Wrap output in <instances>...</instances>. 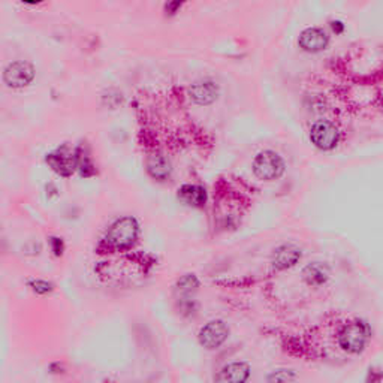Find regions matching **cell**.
I'll use <instances>...</instances> for the list:
<instances>
[{
  "label": "cell",
  "mask_w": 383,
  "mask_h": 383,
  "mask_svg": "<svg viewBox=\"0 0 383 383\" xmlns=\"http://www.w3.org/2000/svg\"><path fill=\"white\" fill-rule=\"evenodd\" d=\"M48 243H50V249L51 251L54 253V256H62L63 255V251H64V243H63V239L59 238V237H51L48 239Z\"/></svg>",
  "instance_id": "d6986e66"
},
{
  "label": "cell",
  "mask_w": 383,
  "mask_h": 383,
  "mask_svg": "<svg viewBox=\"0 0 383 383\" xmlns=\"http://www.w3.org/2000/svg\"><path fill=\"white\" fill-rule=\"evenodd\" d=\"M310 139L321 150H331L338 142V129L328 120H321L313 125L310 130Z\"/></svg>",
  "instance_id": "8992f818"
},
{
  "label": "cell",
  "mask_w": 383,
  "mask_h": 383,
  "mask_svg": "<svg viewBox=\"0 0 383 383\" xmlns=\"http://www.w3.org/2000/svg\"><path fill=\"white\" fill-rule=\"evenodd\" d=\"M253 172L259 180H277L284 172V162L276 151H260L253 160Z\"/></svg>",
  "instance_id": "3957f363"
},
{
  "label": "cell",
  "mask_w": 383,
  "mask_h": 383,
  "mask_svg": "<svg viewBox=\"0 0 383 383\" xmlns=\"http://www.w3.org/2000/svg\"><path fill=\"white\" fill-rule=\"evenodd\" d=\"M251 376V368L247 363H231L218 370L214 383H247Z\"/></svg>",
  "instance_id": "ba28073f"
},
{
  "label": "cell",
  "mask_w": 383,
  "mask_h": 383,
  "mask_svg": "<svg viewBox=\"0 0 383 383\" xmlns=\"http://www.w3.org/2000/svg\"><path fill=\"white\" fill-rule=\"evenodd\" d=\"M200 288V280L193 274H186L177 281V292L180 295H190Z\"/></svg>",
  "instance_id": "e0dca14e"
},
{
  "label": "cell",
  "mask_w": 383,
  "mask_h": 383,
  "mask_svg": "<svg viewBox=\"0 0 383 383\" xmlns=\"http://www.w3.org/2000/svg\"><path fill=\"white\" fill-rule=\"evenodd\" d=\"M302 277L310 286H322L330 279V268L322 262H313L302 270Z\"/></svg>",
  "instance_id": "5bb4252c"
},
{
  "label": "cell",
  "mask_w": 383,
  "mask_h": 383,
  "mask_svg": "<svg viewBox=\"0 0 383 383\" xmlns=\"http://www.w3.org/2000/svg\"><path fill=\"white\" fill-rule=\"evenodd\" d=\"M29 288L38 295H47V293L54 291V284L51 281H47V280L35 279V280L29 281Z\"/></svg>",
  "instance_id": "ac0fdd59"
},
{
  "label": "cell",
  "mask_w": 383,
  "mask_h": 383,
  "mask_svg": "<svg viewBox=\"0 0 383 383\" xmlns=\"http://www.w3.org/2000/svg\"><path fill=\"white\" fill-rule=\"evenodd\" d=\"M328 42H330V38H328L322 29L317 27L305 29L298 41L300 47L307 53H319L325 50L328 47Z\"/></svg>",
  "instance_id": "9c48e42d"
},
{
  "label": "cell",
  "mask_w": 383,
  "mask_h": 383,
  "mask_svg": "<svg viewBox=\"0 0 383 383\" xmlns=\"http://www.w3.org/2000/svg\"><path fill=\"white\" fill-rule=\"evenodd\" d=\"M48 370L53 375H60V373H63V365L60 363H51L48 365Z\"/></svg>",
  "instance_id": "ffe728a7"
},
{
  "label": "cell",
  "mask_w": 383,
  "mask_h": 383,
  "mask_svg": "<svg viewBox=\"0 0 383 383\" xmlns=\"http://www.w3.org/2000/svg\"><path fill=\"white\" fill-rule=\"evenodd\" d=\"M147 171L155 180L165 181L169 179L172 167H171V162L165 156L156 153V155H151L147 159Z\"/></svg>",
  "instance_id": "7c38bea8"
},
{
  "label": "cell",
  "mask_w": 383,
  "mask_h": 383,
  "mask_svg": "<svg viewBox=\"0 0 383 383\" xmlns=\"http://www.w3.org/2000/svg\"><path fill=\"white\" fill-rule=\"evenodd\" d=\"M179 200L189 207H202L207 202V190L202 186L184 184L179 189Z\"/></svg>",
  "instance_id": "4fadbf2b"
},
{
  "label": "cell",
  "mask_w": 383,
  "mask_h": 383,
  "mask_svg": "<svg viewBox=\"0 0 383 383\" xmlns=\"http://www.w3.org/2000/svg\"><path fill=\"white\" fill-rule=\"evenodd\" d=\"M371 338V328L364 321H354L346 323L338 333V346L344 352L361 354Z\"/></svg>",
  "instance_id": "7a4b0ae2"
},
{
  "label": "cell",
  "mask_w": 383,
  "mask_h": 383,
  "mask_svg": "<svg viewBox=\"0 0 383 383\" xmlns=\"http://www.w3.org/2000/svg\"><path fill=\"white\" fill-rule=\"evenodd\" d=\"M190 99L198 105H210L217 99L218 89L217 85L211 81L196 83L190 87Z\"/></svg>",
  "instance_id": "8fae6325"
},
{
  "label": "cell",
  "mask_w": 383,
  "mask_h": 383,
  "mask_svg": "<svg viewBox=\"0 0 383 383\" xmlns=\"http://www.w3.org/2000/svg\"><path fill=\"white\" fill-rule=\"evenodd\" d=\"M138 237H139L138 221L132 216H125V217L117 218V221L109 226L105 235V243L111 250L123 251L132 247L138 242Z\"/></svg>",
  "instance_id": "6da1fadb"
},
{
  "label": "cell",
  "mask_w": 383,
  "mask_h": 383,
  "mask_svg": "<svg viewBox=\"0 0 383 383\" xmlns=\"http://www.w3.org/2000/svg\"><path fill=\"white\" fill-rule=\"evenodd\" d=\"M75 159H76V168L80 169L81 175H84V177H90V175L95 174L90 156L85 155V153H83L81 148H78L75 151Z\"/></svg>",
  "instance_id": "2e32d148"
},
{
  "label": "cell",
  "mask_w": 383,
  "mask_h": 383,
  "mask_svg": "<svg viewBox=\"0 0 383 383\" xmlns=\"http://www.w3.org/2000/svg\"><path fill=\"white\" fill-rule=\"evenodd\" d=\"M35 78V68L29 62L17 60L9 63L4 72V81L11 89H23Z\"/></svg>",
  "instance_id": "277c9868"
},
{
  "label": "cell",
  "mask_w": 383,
  "mask_h": 383,
  "mask_svg": "<svg viewBox=\"0 0 383 383\" xmlns=\"http://www.w3.org/2000/svg\"><path fill=\"white\" fill-rule=\"evenodd\" d=\"M333 29H334V32H337V34H342V32H343V25L340 23V21H333Z\"/></svg>",
  "instance_id": "44dd1931"
},
{
  "label": "cell",
  "mask_w": 383,
  "mask_h": 383,
  "mask_svg": "<svg viewBox=\"0 0 383 383\" xmlns=\"http://www.w3.org/2000/svg\"><path fill=\"white\" fill-rule=\"evenodd\" d=\"M48 167L62 177H69L76 169V159L75 153H72L68 147H62L56 151L50 153L46 158Z\"/></svg>",
  "instance_id": "52a82bcc"
},
{
  "label": "cell",
  "mask_w": 383,
  "mask_h": 383,
  "mask_svg": "<svg viewBox=\"0 0 383 383\" xmlns=\"http://www.w3.org/2000/svg\"><path fill=\"white\" fill-rule=\"evenodd\" d=\"M298 375L292 368H277L267 376V383H295Z\"/></svg>",
  "instance_id": "9a60e30c"
},
{
  "label": "cell",
  "mask_w": 383,
  "mask_h": 383,
  "mask_svg": "<svg viewBox=\"0 0 383 383\" xmlns=\"http://www.w3.org/2000/svg\"><path fill=\"white\" fill-rule=\"evenodd\" d=\"M301 259V249L293 244H283L272 253V267L276 270H288Z\"/></svg>",
  "instance_id": "30bf717a"
},
{
  "label": "cell",
  "mask_w": 383,
  "mask_h": 383,
  "mask_svg": "<svg viewBox=\"0 0 383 383\" xmlns=\"http://www.w3.org/2000/svg\"><path fill=\"white\" fill-rule=\"evenodd\" d=\"M229 337V326L221 321L214 319L209 323H205L198 334L200 344L209 350H214L221 347Z\"/></svg>",
  "instance_id": "5b68a950"
}]
</instances>
